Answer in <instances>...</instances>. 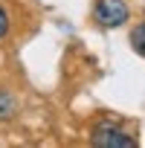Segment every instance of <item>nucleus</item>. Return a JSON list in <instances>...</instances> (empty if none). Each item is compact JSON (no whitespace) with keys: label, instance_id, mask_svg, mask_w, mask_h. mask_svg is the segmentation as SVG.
Returning <instances> with one entry per match:
<instances>
[{"label":"nucleus","instance_id":"obj_4","mask_svg":"<svg viewBox=\"0 0 145 148\" xmlns=\"http://www.w3.org/2000/svg\"><path fill=\"white\" fill-rule=\"evenodd\" d=\"M15 116V99L9 93H0V119H9Z\"/></svg>","mask_w":145,"mask_h":148},{"label":"nucleus","instance_id":"obj_3","mask_svg":"<svg viewBox=\"0 0 145 148\" xmlns=\"http://www.w3.org/2000/svg\"><path fill=\"white\" fill-rule=\"evenodd\" d=\"M131 47H133L139 55H145V23H139V26L131 29Z\"/></svg>","mask_w":145,"mask_h":148},{"label":"nucleus","instance_id":"obj_5","mask_svg":"<svg viewBox=\"0 0 145 148\" xmlns=\"http://www.w3.org/2000/svg\"><path fill=\"white\" fill-rule=\"evenodd\" d=\"M6 32H9V15H6L3 6H0V38H3Z\"/></svg>","mask_w":145,"mask_h":148},{"label":"nucleus","instance_id":"obj_2","mask_svg":"<svg viewBox=\"0 0 145 148\" xmlns=\"http://www.w3.org/2000/svg\"><path fill=\"white\" fill-rule=\"evenodd\" d=\"M93 15H96V21H99L105 29H116V26H122V23L131 18L125 0H96Z\"/></svg>","mask_w":145,"mask_h":148},{"label":"nucleus","instance_id":"obj_1","mask_svg":"<svg viewBox=\"0 0 145 148\" xmlns=\"http://www.w3.org/2000/svg\"><path fill=\"white\" fill-rule=\"evenodd\" d=\"M90 142L96 148H133L136 145V139L125 128H119L113 122H99L93 128V134H90Z\"/></svg>","mask_w":145,"mask_h":148}]
</instances>
